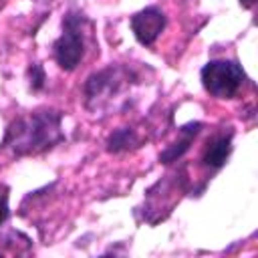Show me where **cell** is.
<instances>
[{
    "instance_id": "obj_10",
    "label": "cell",
    "mask_w": 258,
    "mask_h": 258,
    "mask_svg": "<svg viewBox=\"0 0 258 258\" xmlns=\"http://www.w3.org/2000/svg\"><path fill=\"white\" fill-rule=\"evenodd\" d=\"M8 200H10V187L6 183H0V228L6 224V220L10 218V206H8Z\"/></svg>"
},
{
    "instance_id": "obj_11",
    "label": "cell",
    "mask_w": 258,
    "mask_h": 258,
    "mask_svg": "<svg viewBox=\"0 0 258 258\" xmlns=\"http://www.w3.org/2000/svg\"><path fill=\"white\" fill-rule=\"evenodd\" d=\"M238 2H240V4H242V8H252V6H254V2H256V0H238Z\"/></svg>"
},
{
    "instance_id": "obj_4",
    "label": "cell",
    "mask_w": 258,
    "mask_h": 258,
    "mask_svg": "<svg viewBox=\"0 0 258 258\" xmlns=\"http://www.w3.org/2000/svg\"><path fill=\"white\" fill-rule=\"evenodd\" d=\"M200 79L206 93H210L214 99H232L246 83V73L238 60L216 58L202 67Z\"/></svg>"
},
{
    "instance_id": "obj_8",
    "label": "cell",
    "mask_w": 258,
    "mask_h": 258,
    "mask_svg": "<svg viewBox=\"0 0 258 258\" xmlns=\"http://www.w3.org/2000/svg\"><path fill=\"white\" fill-rule=\"evenodd\" d=\"M105 145H107L109 153H123L129 149H137L141 145V137L131 127H119V129H113L109 133Z\"/></svg>"
},
{
    "instance_id": "obj_7",
    "label": "cell",
    "mask_w": 258,
    "mask_h": 258,
    "mask_svg": "<svg viewBox=\"0 0 258 258\" xmlns=\"http://www.w3.org/2000/svg\"><path fill=\"white\" fill-rule=\"evenodd\" d=\"M204 129V123L202 121H189L185 125H181L177 131H179V139H175L173 143H169L161 153H159V163L163 165H169L177 159L183 157V153L191 147L194 139L200 135V131Z\"/></svg>"
},
{
    "instance_id": "obj_3",
    "label": "cell",
    "mask_w": 258,
    "mask_h": 258,
    "mask_svg": "<svg viewBox=\"0 0 258 258\" xmlns=\"http://www.w3.org/2000/svg\"><path fill=\"white\" fill-rule=\"evenodd\" d=\"M87 24L89 20L81 10H69L62 16V32L52 42V56L58 69L71 73L81 64L87 50V40H85Z\"/></svg>"
},
{
    "instance_id": "obj_9",
    "label": "cell",
    "mask_w": 258,
    "mask_h": 258,
    "mask_svg": "<svg viewBox=\"0 0 258 258\" xmlns=\"http://www.w3.org/2000/svg\"><path fill=\"white\" fill-rule=\"evenodd\" d=\"M26 79H28V87L32 93H38L44 89L46 85V73H44V67L40 62H30L28 69H26Z\"/></svg>"
},
{
    "instance_id": "obj_12",
    "label": "cell",
    "mask_w": 258,
    "mask_h": 258,
    "mask_svg": "<svg viewBox=\"0 0 258 258\" xmlns=\"http://www.w3.org/2000/svg\"><path fill=\"white\" fill-rule=\"evenodd\" d=\"M4 4H6V0H0V8H2V6H4Z\"/></svg>"
},
{
    "instance_id": "obj_1",
    "label": "cell",
    "mask_w": 258,
    "mask_h": 258,
    "mask_svg": "<svg viewBox=\"0 0 258 258\" xmlns=\"http://www.w3.org/2000/svg\"><path fill=\"white\" fill-rule=\"evenodd\" d=\"M62 141V111L36 109L8 123L0 147L10 149L16 157H28L46 153Z\"/></svg>"
},
{
    "instance_id": "obj_2",
    "label": "cell",
    "mask_w": 258,
    "mask_h": 258,
    "mask_svg": "<svg viewBox=\"0 0 258 258\" xmlns=\"http://www.w3.org/2000/svg\"><path fill=\"white\" fill-rule=\"evenodd\" d=\"M141 81V75L129 64H109L87 77L83 85L85 107L89 111H107L113 101L121 99L119 95L125 89H131Z\"/></svg>"
},
{
    "instance_id": "obj_5",
    "label": "cell",
    "mask_w": 258,
    "mask_h": 258,
    "mask_svg": "<svg viewBox=\"0 0 258 258\" xmlns=\"http://www.w3.org/2000/svg\"><path fill=\"white\" fill-rule=\"evenodd\" d=\"M133 36L139 44L151 46L167 26V16L159 6H147L129 18Z\"/></svg>"
},
{
    "instance_id": "obj_6",
    "label": "cell",
    "mask_w": 258,
    "mask_h": 258,
    "mask_svg": "<svg viewBox=\"0 0 258 258\" xmlns=\"http://www.w3.org/2000/svg\"><path fill=\"white\" fill-rule=\"evenodd\" d=\"M232 139H234V129L228 127V131H220L216 135H212L204 147V153H202V163L210 169H220L222 165H226L234 145H232Z\"/></svg>"
}]
</instances>
